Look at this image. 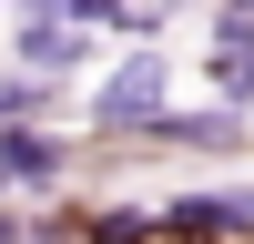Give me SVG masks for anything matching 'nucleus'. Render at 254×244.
<instances>
[{"label":"nucleus","mask_w":254,"mask_h":244,"mask_svg":"<svg viewBox=\"0 0 254 244\" xmlns=\"http://www.w3.org/2000/svg\"><path fill=\"white\" fill-rule=\"evenodd\" d=\"M163 244H254V183H183L153 203Z\"/></svg>","instance_id":"7ed1b4c3"},{"label":"nucleus","mask_w":254,"mask_h":244,"mask_svg":"<svg viewBox=\"0 0 254 244\" xmlns=\"http://www.w3.org/2000/svg\"><path fill=\"white\" fill-rule=\"evenodd\" d=\"M203 81H214V102H224V112H254V41L203 51Z\"/></svg>","instance_id":"423d86ee"},{"label":"nucleus","mask_w":254,"mask_h":244,"mask_svg":"<svg viewBox=\"0 0 254 244\" xmlns=\"http://www.w3.org/2000/svg\"><path fill=\"white\" fill-rule=\"evenodd\" d=\"M173 112V51L163 41H132L112 71H92L81 92V142H142L153 122Z\"/></svg>","instance_id":"f257e3e1"},{"label":"nucleus","mask_w":254,"mask_h":244,"mask_svg":"<svg viewBox=\"0 0 254 244\" xmlns=\"http://www.w3.org/2000/svg\"><path fill=\"white\" fill-rule=\"evenodd\" d=\"M51 112H61V92H51V81H31V71H10V61H0V132L51 122Z\"/></svg>","instance_id":"0eeeda50"},{"label":"nucleus","mask_w":254,"mask_h":244,"mask_svg":"<svg viewBox=\"0 0 254 244\" xmlns=\"http://www.w3.org/2000/svg\"><path fill=\"white\" fill-rule=\"evenodd\" d=\"M0 20H10V10H0Z\"/></svg>","instance_id":"1a4fd4ad"},{"label":"nucleus","mask_w":254,"mask_h":244,"mask_svg":"<svg viewBox=\"0 0 254 244\" xmlns=\"http://www.w3.org/2000/svg\"><path fill=\"white\" fill-rule=\"evenodd\" d=\"M0 31H10V71H31V81H51V92H61V81H71L81 71V61H92V41H81L71 31V20H0Z\"/></svg>","instance_id":"20e7f679"},{"label":"nucleus","mask_w":254,"mask_h":244,"mask_svg":"<svg viewBox=\"0 0 254 244\" xmlns=\"http://www.w3.org/2000/svg\"><path fill=\"white\" fill-rule=\"evenodd\" d=\"M224 41H254V0H214V20H203V51H224Z\"/></svg>","instance_id":"6e6552de"},{"label":"nucleus","mask_w":254,"mask_h":244,"mask_svg":"<svg viewBox=\"0 0 254 244\" xmlns=\"http://www.w3.org/2000/svg\"><path fill=\"white\" fill-rule=\"evenodd\" d=\"M244 142H254V112L203 102V112H163L153 132H142V153H244Z\"/></svg>","instance_id":"39448f33"},{"label":"nucleus","mask_w":254,"mask_h":244,"mask_svg":"<svg viewBox=\"0 0 254 244\" xmlns=\"http://www.w3.org/2000/svg\"><path fill=\"white\" fill-rule=\"evenodd\" d=\"M81 153H92V142L61 132V122H20V132H0V203H51L61 183L81 173Z\"/></svg>","instance_id":"f03ea898"}]
</instances>
